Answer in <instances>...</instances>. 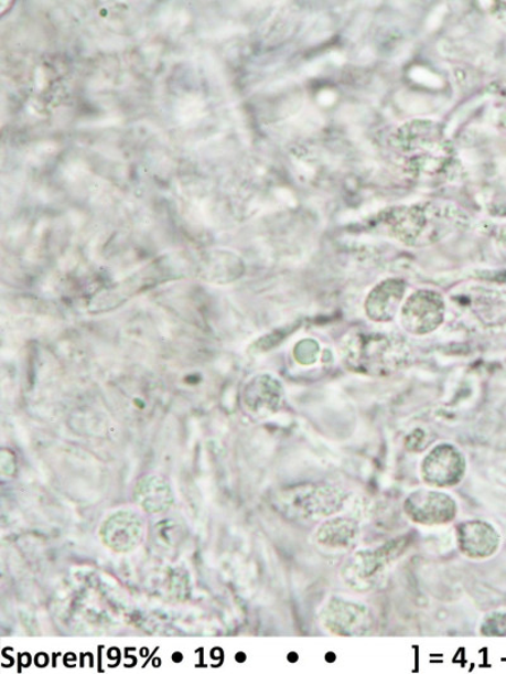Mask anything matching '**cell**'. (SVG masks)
Here are the masks:
<instances>
[{
  "mask_svg": "<svg viewBox=\"0 0 506 674\" xmlns=\"http://www.w3.org/2000/svg\"><path fill=\"white\" fill-rule=\"evenodd\" d=\"M341 360L353 373L384 377L408 365L409 350L401 336L356 330L341 342Z\"/></svg>",
  "mask_w": 506,
  "mask_h": 674,
  "instance_id": "obj_1",
  "label": "cell"
},
{
  "mask_svg": "<svg viewBox=\"0 0 506 674\" xmlns=\"http://www.w3.org/2000/svg\"><path fill=\"white\" fill-rule=\"evenodd\" d=\"M462 217L452 206L416 205L386 214L383 224L394 237L410 246L440 240L459 227Z\"/></svg>",
  "mask_w": 506,
  "mask_h": 674,
  "instance_id": "obj_2",
  "label": "cell"
},
{
  "mask_svg": "<svg viewBox=\"0 0 506 674\" xmlns=\"http://www.w3.org/2000/svg\"><path fill=\"white\" fill-rule=\"evenodd\" d=\"M410 543L408 535H401L379 546L356 550L341 567L343 584L357 592L373 591L388 575L389 569L406 555Z\"/></svg>",
  "mask_w": 506,
  "mask_h": 674,
  "instance_id": "obj_3",
  "label": "cell"
},
{
  "mask_svg": "<svg viewBox=\"0 0 506 674\" xmlns=\"http://www.w3.org/2000/svg\"><path fill=\"white\" fill-rule=\"evenodd\" d=\"M319 621L325 632L337 636H362L375 624L373 610L367 605L340 595L323 602Z\"/></svg>",
  "mask_w": 506,
  "mask_h": 674,
  "instance_id": "obj_4",
  "label": "cell"
},
{
  "mask_svg": "<svg viewBox=\"0 0 506 674\" xmlns=\"http://www.w3.org/2000/svg\"><path fill=\"white\" fill-rule=\"evenodd\" d=\"M402 509L411 523L422 526L448 525L459 515L456 499L449 492L432 488L410 492Z\"/></svg>",
  "mask_w": 506,
  "mask_h": 674,
  "instance_id": "obj_5",
  "label": "cell"
},
{
  "mask_svg": "<svg viewBox=\"0 0 506 674\" xmlns=\"http://www.w3.org/2000/svg\"><path fill=\"white\" fill-rule=\"evenodd\" d=\"M467 461L461 449L450 443L435 446L420 463V479L428 488L445 490L457 486L466 477Z\"/></svg>",
  "mask_w": 506,
  "mask_h": 674,
  "instance_id": "obj_6",
  "label": "cell"
},
{
  "mask_svg": "<svg viewBox=\"0 0 506 674\" xmlns=\"http://www.w3.org/2000/svg\"><path fill=\"white\" fill-rule=\"evenodd\" d=\"M444 314V300L441 293L432 290L411 293L399 311L402 328L413 335H426L439 330Z\"/></svg>",
  "mask_w": 506,
  "mask_h": 674,
  "instance_id": "obj_7",
  "label": "cell"
},
{
  "mask_svg": "<svg viewBox=\"0 0 506 674\" xmlns=\"http://www.w3.org/2000/svg\"><path fill=\"white\" fill-rule=\"evenodd\" d=\"M486 330H506V290L470 287L453 297Z\"/></svg>",
  "mask_w": 506,
  "mask_h": 674,
  "instance_id": "obj_8",
  "label": "cell"
},
{
  "mask_svg": "<svg viewBox=\"0 0 506 674\" xmlns=\"http://www.w3.org/2000/svg\"><path fill=\"white\" fill-rule=\"evenodd\" d=\"M288 503L298 516L319 521L336 515L345 503V496L336 488L315 485L295 490Z\"/></svg>",
  "mask_w": 506,
  "mask_h": 674,
  "instance_id": "obj_9",
  "label": "cell"
},
{
  "mask_svg": "<svg viewBox=\"0 0 506 674\" xmlns=\"http://www.w3.org/2000/svg\"><path fill=\"white\" fill-rule=\"evenodd\" d=\"M456 543L462 556L471 560H486L499 552L502 535L492 523L474 518L457 526Z\"/></svg>",
  "mask_w": 506,
  "mask_h": 674,
  "instance_id": "obj_10",
  "label": "cell"
},
{
  "mask_svg": "<svg viewBox=\"0 0 506 674\" xmlns=\"http://www.w3.org/2000/svg\"><path fill=\"white\" fill-rule=\"evenodd\" d=\"M362 539V526L353 517L333 515L320 524L313 534L315 546L333 553L353 550Z\"/></svg>",
  "mask_w": 506,
  "mask_h": 674,
  "instance_id": "obj_11",
  "label": "cell"
},
{
  "mask_svg": "<svg viewBox=\"0 0 506 674\" xmlns=\"http://www.w3.org/2000/svg\"><path fill=\"white\" fill-rule=\"evenodd\" d=\"M100 534L109 548L130 552L143 541V517L133 512H118L101 526Z\"/></svg>",
  "mask_w": 506,
  "mask_h": 674,
  "instance_id": "obj_12",
  "label": "cell"
},
{
  "mask_svg": "<svg viewBox=\"0 0 506 674\" xmlns=\"http://www.w3.org/2000/svg\"><path fill=\"white\" fill-rule=\"evenodd\" d=\"M406 282L389 279L380 282L368 293L365 301V313L375 323H388L400 311L406 293Z\"/></svg>",
  "mask_w": 506,
  "mask_h": 674,
  "instance_id": "obj_13",
  "label": "cell"
},
{
  "mask_svg": "<svg viewBox=\"0 0 506 674\" xmlns=\"http://www.w3.org/2000/svg\"><path fill=\"white\" fill-rule=\"evenodd\" d=\"M282 395V385L271 375H257L247 383L244 402L247 409L257 415H268L278 410Z\"/></svg>",
  "mask_w": 506,
  "mask_h": 674,
  "instance_id": "obj_14",
  "label": "cell"
},
{
  "mask_svg": "<svg viewBox=\"0 0 506 674\" xmlns=\"http://www.w3.org/2000/svg\"><path fill=\"white\" fill-rule=\"evenodd\" d=\"M137 499L151 513L164 512L174 500L168 483L158 477H149L140 481L137 486Z\"/></svg>",
  "mask_w": 506,
  "mask_h": 674,
  "instance_id": "obj_15",
  "label": "cell"
},
{
  "mask_svg": "<svg viewBox=\"0 0 506 674\" xmlns=\"http://www.w3.org/2000/svg\"><path fill=\"white\" fill-rule=\"evenodd\" d=\"M478 632L484 636H506V612L487 613L480 624Z\"/></svg>",
  "mask_w": 506,
  "mask_h": 674,
  "instance_id": "obj_16",
  "label": "cell"
},
{
  "mask_svg": "<svg viewBox=\"0 0 506 674\" xmlns=\"http://www.w3.org/2000/svg\"><path fill=\"white\" fill-rule=\"evenodd\" d=\"M320 344L313 340H304L297 344L294 356L302 365H313L319 360Z\"/></svg>",
  "mask_w": 506,
  "mask_h": 674,
  "instance_id": "obj_17",
  "label": "cell"
},
{
  "mask_svg": "<svg viewBox=\"0 0 506 674\" xmlns=\"http://www.w3.org/2000/svg\"><path fill=\"white\" fill-rule=\"evenodd\" d=\"M497 246L502 249V253L506 256V224L500 228L499 233H497Z\"/></svg>",
  "mask_w": 506,
  "mask_h": 674,
  "instance_id": "obj_18",
  "label": "cell"
}]
</instances>
